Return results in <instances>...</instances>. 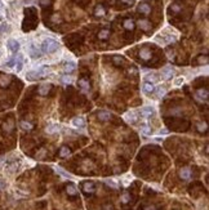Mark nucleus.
Here are the masks:
<instances>
[{"label": "nucleus", "mask_w": 209, "mask_h": 210, "mask_svg": "<svg viewBox=\"0 0 209 210\" xmlns=\"http://www.w3.org/2000/svg\"><path fill=\"white\" fill-rule=\"evenodd\" d=\"M58 48H59V44L56 40H53V39H45V40L41 43V51L44 53H48V54L58 51Z\"/></svg>", "instance_id": "1"}, {"label": "nucleus", "mask_w": 209, "mask_h": 210, "mask_svg": "<svg viewBox=\"0 0 209 210\" xmlns=\"http://www.w3.org/2000/svg\"><path fill=\"white\" fill-rule=\"evenodd\" d=\"M48 71H49L48 66H41L40 69L36 70V71H30V72H27L26 77H27V80L34 81V80H38V79H40V77L45 76V75L48 74Z\"/></svg>", "instance_id": "2"}, {"label": "nucleus", "mask_w": 209, "mask_h": 210, "mask_svg": "<svg viewBox=\"0 0 209 210\" xmlns=\"http://www.w3.org/2000/svg\"><path fill=\"white\" fill-rule=\"evenodd\" d=\"M124 119H125L129 124H137V121H138V113L136 111H128L125 115H124Z\"/></svg>", "instance_id": "3"}, {"label": "nucleus", "mask_w": 209, "mask_h": 210, "mask_svg": "<svg viewBox=\"0 0 209 210\" xmlns=\"http://www.w3.org/2000/svg\"><path fill=\"white\" fill-rule=\"evenodd\" d=\"M138 12L141 14H145V16H148V14L151 13V8L150 5L147 4V3H141V4H138Z\"/></svg>", "instance_id": "4"}, {"label": "nucleus", "mask_w": 209, "mask_h": 210, "mask_svg": "<svg viewBox=\"0 0 209 210\" xmlns=\"http://www.w3.org/2000/svg\"><path fill=\"white\" fill-rule=\"evenodd\" d=\"M173 74H174V71H173L172 67H165V69H163V70H161V77H163L164 80L172 79Z\"/></svg>", "instance_id": "5"}, {"label": "nucleus", "mask_w": 209, "mask_h": 210, "mask_svg": "<svg viewBox=\"0 0 209 210\" xmlns=\"http://www.w3.org/2000/svg\"><path fill=\"white\" fill-rule=\"evenodd\" d=\"M196 97H197V99H200V101L207 102L208 101V97H209V93H208L207 89H197Z\"/></svg>", "instance_id": "6"}, {"label": "nucleus", "mask_w": 209, "mask_h": 210, "mask_svg": "<svg viewBox=\"0 0 209 210\" xmlns=\"http://www.w3.org/2000/svg\"><path fill=\"white\" fill-rule=\"evenodd\" d=\"M151 51L148 48H142L140 51V57L143 59V61H148V59H151Z\"/></svg>", "instance_id": "7"}, {"label": "nucleus", "mask_w": 209, "mask_h": 210, "mask_svg": "<svg viewBox=\"0 0 209 210\" xmlns=\"http://www.w3.org/2000/svg\"><path fill=\"white\" fill-rule=\"evenodd\" d=\"M137 25L142 28L143 31H148L151 28V22H150V21H147V19H138Z\"/></svg>", "instance_id": "8"}, {"label": "nucleus", "mask_w": 209, "mask_h": 210, "mask_svg": "<svg viewBox=\"0 0 209 210\" xmlns=\"http://www.w3.org/2000/svg\"><path fill=\"white\" fill-rule=\"evenodd\" d=\"M10 81H12V76L10 75H3V76H0V87H3V88L8 87L10 84Z\"/></svg>", "instance_id": "9"}, {"label": "nucleus", "mask_w": 209, "mask_h": 210, "mask_svg": "<svg viewBox=\"0 0 209 210\" xmlns=\"http://www.w3.org/2000/svg\"><path fill=\"white\" fill-rule=\"evenodd\" d=\"M8 48L10 49L12 52H18V49H20V43L14 40V39H10V40H8Z\"/></svg>", "instance_id": "10"}, {"label": "nucleus", "mask_w": 209, "mask_h": 210, "mask_svg": "<svg viewBox=\"0 0 209 210\" xmlns=\"http://www.w3.org/2000/svg\"><path fill=\"white\" fill-rule=\"evenodd\" d=\"M29 53H30L31 58H39V57H41V52L39 51V49H38L36 47H34V45H30Z\"/></svg>", "instance_id": "11"}, {"label": "nucleus", "mask_w": 209, "mask_h": 210, "mask_svg": "<svg viewBox=\"0 0 209 210\" xmlns=\"http://www.w3.org/2000/svg\"><path fill=\"white\" fill-rule=\"evenodd\" d=\"M52 89V84H43L40 88H39V94L40 95H47Z\"/></svg>", "instance_id": "12"}, {"label": "nucleus", "mask_w": 209, "mask_h": 210, "mask_svg": "<svg viewBox=\"0 0 209 210\" xmlns=\"http://www.w3.org/2000/svg\"><path fill=\"white\" fill-rule=\"evenodd\" d=\"M83 191L87 192V193H93V192L95 191V187L92 182H85L83 184Z\"/></svg>", "instance_id": "13"}, {"label": "nucleus", "mask_w": 209, "mask_h": 210, "mask_svg": "<svg viewBox=\"0 0 209 210\" xmlns=\"http://www.w3.org/2000/svg\"><path fill=\"white\" fill-rule=\"evenodd\" d=\"M105 14H106L105 6L102 5V4H98L97 6H95V9H94V16L95 17H103Z\"/></svg>", "instance_id": "14"}, {"label": "nucleus", "mask_w": 209, "mask_h": 210, "mask_svg": "<svg viewBox=\"0 0 209 210\" xmlns=\"http://www.w3.org/2000/svg\"><path fill=\"white\" fill-rule=\"evenodd\" d=\"M98 120H101V121H107V120L111 119V113H110L108 111H101V112H98Z\"/></svg>", "instance_id": "15"}, {"label": "nucleus", "mask_w": 209, "mask_h": 210, "mask_svg": "<svg viewBox=\"0 0 209 210\" xmlns=\"http://www.w3.org/2000/svg\"><path fill=\"white\" fill-rule=\"evenodd\" d=\"M72 125L76 126V128H84L85 126V120L83 117H75L72 120Z\"/></svg>", "instance_id": "16"}, {"label": "nucleus", "mask_w": 209, "mask_h": 210, "mask_svg": "<svg viewBox=\"0 0 209 210\" xmlns=\"http://www.w3.org/2000/svg\"><path fill=\"white\" fill-rule=\"evenodd\" d=\"M66 192H67L69 196H76L77 195V190H76V187L74 186V184H67L66 186Z\"/></svg>", "instance_id": "17"}, {"label": "nucleus", "mask_w": 209, "mask_h": 210, "mask_svg": "<svg viewBox=\"0 0 209 210\" xmlns=\"http://www.w3.org/2000/svg\"><path fill=\"white\" fill-rule=\"evenodd\" d=\"M70 154H71V149L67 147V146L61 147V149H59V152H58L59 157H67V156H70Z\"/></svg>", "instance_id": "18"}, {"label": "nucleus", "mask_w": 209, "mask_h": 210, "mask_svg": "<svg viewBox=\"0 0 209 210\" xmlns=\"http://www.w3.org/2000/svg\"><path fill=\"white\" fill-rule=\"evenodd\" d=\"M77 85H79L83 90H88V89L90 88V84H89V81H88L87 79H79V81H77Z\"/></svg>", "instance_id": "19"}, {"label": "nucleus", "mask_w": 209, "mask_h": 210, "mask_svg": "<svg viewBox=\"0 0 209 210\" xmlns=\"http://www.w3.org/2000/svg\"><path fill=\"white\" fill-rule=\"evenodd\" d=\"M123 26H124V28H125V30L132 31L133 28H134V21H133V19H130V18H127L125 21H124Z\"/></svg>", "instance_id": "20"}, {"label": "nucleus", "mask_w": 209, "mask_h": 210, "mask_svg": "<svg viewBox=\"0 0 209 210\" xmlns=\"http://www.w3.org/2000/svg\"><path fill=\"white\" fill-rule=\"evenodd\" d=\"M179 177L182 178V179H190V177H191V170L189 168H183L182 170L179 172Z\"/></svg>", "instance_id": "21"}, {"label": "nucleus", "mask_w": 209, "mask_h": 210, "mask_svg": "<svg viewBox=\"0 0 209 210\" xmlns=\"http://www.w3.org/2000/svg\"><path fill=\"white\" fill-rule=\"evenodd\" d=\"M142 89H143V92H145V93L150 94V93H152V92L155 90V87H154V84H151V83H147V81H146V83L143 84Z\"/></svg>", "instance_id": "22"}, {"label": "nucleus", "mask_w": 209, "mask_h": 210, "mask_svg": "<svg viewBox=\"0 0 209 210\" xmlns=\"http://www.w3.org/2000/svg\"><path fill=\"white\" fill-rule=\"evenodd\" d=\"M154 113V108L152 107H143L141 110V116L142 117H148Z\"/></svg>", "instance_id": "23"}, {"label": "nucleus", "mask_w": 209, "mask_h": 210, "mask_svg": "<svg viewBox=\"0 0 209 210\" xmlns=\"http://www.w3.org/2000/svg\"><path fill=\"white\" fill-rule=\"evenodd\" d=\"M108 38H110V30H107V28H103V30H101L98 32V39H101V40H106Z\"/></svg>", "instance_id": "24"}, {"label": "nucleus", "mask_w": 209, "mask_h": 210, "mask_svg": "<svg viewBox=\"0 0 209 210\" xmlns=\"http://www.w3.org/2000/svg\"><path fill=\"white\" fill-rule=\"evenodd\" d=\"M75 69H76V65L74 62H69V63H66V66H65V72H67V74H71V72H74L75 71Z\"/></svg>", "instance_id": "25"}, {"label": "nucleus", "mask_w": 209, "mask_h": 210, "mask_svg": "<svg viewBox=\"0 0 209 210\" xmlns=\"http://www.w3.org/2000/svg\"><path fill=\"white\" fill-rule=\"evenodd\" d=\"M16 62H17V71H21L22 70V65H23V56L22 54H18V57L16 58Z\"/></svg>", "instance_id": "26"}, {"label": "nucleus", "mask_w": 209, "mask_h": 210, "mask_svg": "<svg viewBox=\"0 0 209 210\" xmlns=\"http://www.w3.org/2000/svg\"><path fill=\"white\" fill-rule=\"evenodd\" d=\"M57 130H58V125H56V124H51V125L47 126L48 134H54V133H57Z\"/></svg>", "instance_id": "27"}, {"label": "nucleus", "mask_w": 209, "mask_h": 210, "mask_svg": "<svg viewBox=\"0 0 209 210\" xmlns=\"http://www.w3.org/2000/svg\"><path fill=\"white\" fill-rule=\"evenodd\" d=\"M21 128H22L23 130H31L34 128V125L31 123H29V121H21Z\"/></svg>", "instance_id": "28"}, {"label": "nucleus", "mask_w": 209, "mask_h": 210, "mask_svg": "<svg viewBox=\"0 0 209 210\" xmlns=\"http://www.w3.org/2000/svg\"><path fill=\"white\" fill-rule=\"evenodd\" d=\"M112 61H114V63L116 66H120V65H123L124 63V58L123 57H120V56H115L114 58H112Z\"/></svg>", "instance_id": "29"}, {"label": "nucleus", "mask_w": 209, "mask_h": 210, "mask_svg": "<svg viewBox=\"0 0 209 210\" xmlns=\"http://www.w3.org/2000/svg\"><path fill=\"white\" fill-rule=\"evenodd\" d=\"M51 21H52L53 23H59V22H62V17L59 16V14L56 13V14H53V16H52Z\"/></svg>", "instance_id": "30"}, {"label": "nucleus", "mask_w": 209, "mask_h": 210, "mask_svg": "<svg viewBox=\"0 0 209 210\" xmlns=\"http://www.w3.org/2000/svg\"><path fill=\"white\" fill-rule=\"evenodd\" d=\"M146 80H147V83H151V84H154L155 81H158V77H156V75H147L146 76Z\"/></svg>", "instance_id": "31"}, {"label": "nucleus", "mask_w": 209, "mask_h": 210, "mask_svg": "<svg viewBox=\"0 0 209 210\" xmlns=\"http://www.w3.org/2000/svg\"><path fill=\"white\" fill-rule=\"evenodd\" d=\"M197 63H199V65H207L208 63V57L207 56H200L199 57V59H197Z\"/></svg>", "instance_id": "32"}, {"label": "nucleus", "mask_w": 209, "mask_h": 210, "mask_svg": "<svg viewBox=\"0 0 209 210\" xmlns=\"http://www.w3.org/2000/svg\"><path fill=\"white\" fill-rule=\"evenodd\" d=\"M141 130H142V133H143V134H146V136H150V134L152 133V130H151L147 125H143L142 128H141Z\"/></svg>", "instance_id": "33"}, {"label": "nucleus", "mask_w": 209, "mask_h": 210, "mask_svg": "<svg viewBox=\"0 0 209 210\" xmlns=\"http://www.w3.org/2000/svg\"><path fill=\"white\" fill-rule=\"evenodd\" d=\"M181 9H182V6H181L179 4H172V6H171V10L174 13H178Z\"/></svg>", "instance_id": "34"}, {"label": "nucleus", "mask_w": 209, "mask_h": 210, "mask_svg": "<svg viewBox=\"0 0 209 210\" xmlns=\"http://www.w3.org/2000/svg\"><path fill=\"white\" fill-rule=\"evenodd\" d=\"M207 128H208V125H207V124H201V123H199V124H197V130H199V131H201V133H203V131H205V130H207Z\"/></svg>", "instance_id": "35"}, {"label": "nucleus", "mask_w": 209, "mask_h": 210, "mask_svg": "<svg viewBox=\"0 0 209 210\" xmlns=\"http://www.w3.org/2000/svg\"><path fill=\"white\" fill-rule=\"evenodd\" d=\"M3 129H4L5 131H10L13 129V124L12 123H8V124H4V125H3Z\"/></svg>", "instance_id": "36"}, {"label": "nucleus", "mask_w": 209, "mask_h": 210, "mask_svg": "<svg viewBox=\"0 0 209 210\" xmlns=\"http://www.w3.org/2000/svg\"><path fill=\"white\" fill-rule=\"evenodd\" d=\"M8 28H9L8 23H1L0 25V32H5V31H8Z\"/></svg>", "instance_id": "37"}, {"label": "nucleus", "mask_w": 209, "mask_h": 210, "mask_svg": "<svg viewBox=\"0 0 209 210\" xmlns=\"http://www.w3.org/2000/svg\"><path fill=\"white\" fill-rule=\"evenodd\" d=\"M183 84V77H177V79L174 80V85L176 87H179V85Z\"/></svg>", "instance_id": "38"}, {"label": "nucleus", "mask_w": 209, "mask_h": 210, "mask_svg": "<svg viewBox=\"0 0 209 210\" xmlns=\"http://www.w3.org/2000/svg\"><path fill=\"white\" fill-rule=\"evenodd\" d=\"M52 3V0H40V5L41 6H48Z\"/></svg>", "instance_id": "39"}, {"label": "nucleus", "mask_w": 209, "mask_h": 210, "mask_svg": "<svg viewBox=\"0 0 209 210\" xmlns=\"http://www.w3.org/2000/svg\"><path fill=\"white\" fill-rule=\"evenodd\" d=\"M14 65H16V58H12L9 62H7V66L8 67H13Z\"/></svg>", "instance_id": "40"}, {"label": "nucleus", "mask_w": 209, "mask_h": 210, "mask_svg": "<svg viewBox=\"0 0 209 210\" xmlns=\"http://www.w3.org/2000/svg\"><path fill=\"white\" fill-rule=\"evenodd\" d=\"M164 94H165V89H164V88H160V89L158 90V95H159V97H163Z\"/></svg>", "instance_id": "41"}, {"label": "nucleus", "mask_w": 209, "mask_h": 210, "mask_svg": "<svg viewBox=\"0 0 209 210\" xmlns=\"http://www.w3.org/2000/svg\"><path fill=\"white\" fill-rule=\"evenodd\" d=\"M106 183H107L108 186H111L112 188H118V184H116V183H114V180H107V182H106Z\"/></svg>", "instance_id": "42"}, {"label": "nucleus", "mask_w": 209, "mask_h": 210, "mask_svg": "<svg viewBox=\"0 0 209 210\" xmlns=\"http://www.w3.org/2000/svg\"><path fill=\"white\" fill-rule=\"evenodd\" d=\"M62 80H63V83H71V77H70V76H63L62 77Z\"/></svg>", "instance_id": "43"}, {"label": "nucleus", "mask_w": 209, "mask_h": 210, "mask_svg": "<svg viewBox=\"0 0 209 210\" xmlns=\"http://www.w3.org/2000/svg\"><path fill=\"white\" fill-rule=\"evenodd\" d=\"M121 201H123V202H128V201H129V195H128V193L124 195V196L121 197Z\"/></svg>", "instance_id": "44"}, {"label": "nucleus", "mask_w": 209, "mask_h": 210, "mask_svg": "<svg viewBox=\"0 0 209 210\" xmlns=\"http://www.w3.org/2000/svg\"><path fill=\"white\" fill-rule=\"evenodd\" d=\"M57 170H58V172H59V173H61V174H62V175H63V177H69V174H67V173H65V172H63V170H62L61 168H58Z\"/></svg>", "instance_id": "45"}, {"label": "nucleus", "mask_w": 209, "mask_h": 210, "mask_svg": "<svg viewBox=\"0 0 209 210\" xmlns=\"http://www.w3.org/2000/svg\"><path fill=\"white\" fill-rule=\"evenodd\" d=\"M143 210H156V208L155 206H145Z\"/></svg>", "instance_id": "46"}, {"label": "nucleus", "mask_w": 209, "mask_h": 210, "mask_svg": "<svg viewBox=\"0 0 209 210\" xmlns=\"http://www.w3.org/2000/svg\"><path fill=\"white\" fill-rule=\"evenodd\" d=\"M121 3H124V4H132L133 0H120Z\"/></svg>", "instance_id": "47"}, {"label": "nucleus", "mask_w": 209, "mask_h": 210, "mask_svg": "<svg viewBox=\"0 0 209 210\" xmlns=\"http://www.w3.org/2000/svg\"><path fill=\"white\" fill-rule=\"evenodd\" d=\"M160 134H168V130H166V129H164L163 131H160Z\"/></svg>", "instance_id": "48"}, {"label": "nucleus", "mask_w": 209, "mask_h": 210, "mask_svg": "<svg viewBox=\"0 0 209 210\" xmlns=\"http://www.w3.org/2000/svg\"><path fill=\"white\" fill-rule=\"evenodd\" d=\"M105 210H111V208H108V205H106V209Z\"/></svg>", "instance_id": "49"}, {"label": "nucleus", "mask_w": 209, "mask_h": 210, "mask_svg": "<svg viewBox=\"0 0 209 210\" xmlns=\"http://www.w3.org/2000/svg\"><path fill=\"white\" fill-rule=\"evenodd\" d=\"M1 9H3V3L0 1V10H1Z\"/></svg>", "instance_id": "50"}, {"label": "nucleus", "mask_w": 209, "mask_h": 210, "mask_svg": "<svg viewBox=\"0 0 209 210\" xmlns=\"http://www.w3.org/2000/svg\"><path fill=\"white\" fill-rule=\"evenodd\" d=\"M3 187H4V186H3V184H1V183H0V190H1V188H3Z\"/></svg>", "instance_id": "51"}]
</instances>
